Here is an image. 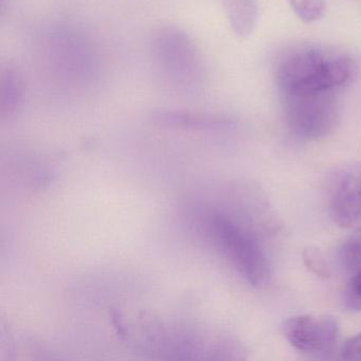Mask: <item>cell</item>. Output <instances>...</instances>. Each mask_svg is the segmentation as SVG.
<instances>
[{"instance_id": "obj_2", "label": "cell", "mask_w": 361, "mask_h": 361, "mask_svg": "<svg viewBox=\"0 0 361 361\" xmlns=\"http://www.w3.org/2000/svg\"><path fill=\"white\" fill-rule=\"evenodd\" d=\"M211 234L240 276L253 287H264L271 278V267L257 235L247 226L223 213H213Z\"/></svg>"}, {"instance_id": "obj_4", "label": "cell", "mask_w": 361, "mask_h": 361, "mask_svg": "<svg viewBox=\"0 0 361 361\" xmlns=\"http://www.w3.org/2000/svg\"><path fill=\"white\" fill-rule=\"evenodd\" d=\"M153 54L158 68L176 87L197 85L202 62L197 48L183 31L174 27L158 31L153 42Z\"/></svg>"}, {"instance_id": "obj_3", "label": "cell", "mask_w": 361, "mask_h": 361, "mask_svg": "<svg viewBox=\"0 0 361 361\" xmlns=\"http://www.w3.org/2000/svg\"><path fill=\"white\" fill-rule=\"evenodd\" d=\"M283 105L287 126L299 138H324L339 121V105L334 92L283 96Z\"/></svg>"}, {"instance_id": "obj_13", "label": "cell", "mask_w": 361, "mask_h": 361, "mask_svg": "<svg viewBox=\"0 0 361 361\" xmlns=\"http://www.w3.org/2000/svg\"><path fill=\"white\" fill-rule=\"evenodd\" d=\"M345 307L354 312H361V269L348 282L343 293Z\"/></svg>"}, {"instance_id": "obj_10", "label": "cell", "mask_w": 361, "mask_h": 361, "mask_svg": "<svg viewBox=\"0 0 361 361\" xmlns=\"http://www.w3.org/2000/svg\"><path fill=\"white\" fill-rule=\"evenodd\" d=\"M339 259L346 271L357 272L361 269V229L342 244Z\"/></svg>"}, {"instance_id": "obj_12", "label": "cell", "mask_w": 361, "mask_h": 361, "mask_svg": "<svg viewBox=\"0 0 361 361\" xmlns=\"http://www.w3.org/2000/svg\"><path fill=\"white\" fill-rule=\"evenodd\" d=\"M304 264L306 268L319 278H331V270L327 265L326 259L320 250L316 247H307L302 253Z\"/></svg>"}, {"instance_id": "obj_5", "label": "cell", "mask_w": 361, "mask_h": 361, "mask_svg": "<svg viewBox=\"0 0 361 361\" xmlns=\"http://www.w3.org/2000/svg\"><path fill=\"white\" fill-rule=\"evenodd\" d=\"M282 331L289 344L301 352L327 353L337 341L339 323L329 314H303L287 319Z\"/></svg>"}, {"instance_id": "obj_9", "label": "cell", "mask_w": 361, "mask_h": 361, "mask_svg": "<svg viewBox=\"0 0 361 361\" xmlns=\"http://www.w3.org/2000/svg\"><path fill=\"white\" fill-rule=\"evenodd\" d=\"M25 83L16 65H6L0 75V107L3 113H13L24 98Z\"/></svg>"}, {"instance_id": "obj_14", "label": "cell", "mask_w": 361, "mask_h": 361, "mask_svg": "<svg viewBox=\"0 0 361 361\" xmlns=\"http://www.w3.org/2000/svg\"><path fill=\"white\" fill-rule=\"evenodd\" d=\"M340 357L343 360L361 361V333L344 342Z\"/></svg>"}, {"instance_id": "obj_7", "label": "cell", "mask_w": 361, "mask_h": 361, "mask_svg": "<svg viewBox=\"0 0 361 361\" xmlns=\"http://www.w3.org/2000/svg\"><path fill=\"white\" fill-rule=\"evenodd\" d=\"M152 120L162 126L207 130L219 128L223 120L210 114L188 109H161L152 113Z\"/></svg>"}, {"instance_id": "obj_8", "label": "cell", "mask_w": 361, "mask_h": 361, "mask_svg": "<svg viewBox=\"0 0 361 361\" xmlns=\"http://www.w3.org/2000/svg\"><path fill=\"white\" fill-rule=\"evenodd\" d=\"M224 8L234 35L238 39H247L257 25V0H224Z\"/></svg>"}, {"instance_id": "obj_1", "label": "cell", "mask_w": 361, "mask_h": 361, "mask_svg": "<svg viewBox=\"0 0 361 361\" xmlns=\"http://www.w3.org/2000/svg\"><path fill=\"white\" fill-rule=\"evenodd\" d=\"M355 73L350 59L318 48L291 52L276 69L282 96L334 92L346 85Z\"/></svg>"}, {"instance_id": "obj_11", "label": "cell", "mask_w": 361, "mask_h": 361, "mask_svg": "<svg viewBox=\"0 0 361 361\" xmlns=\"http://www.w3.org/2000/svg\"><path fill=\"white\" fill-rule=\"evenodd\" d=\"M295 16L306 24L318 22L324 16V0H289Z\"/></svg>"}, {"instance_id": "obj_6", "label": "cell", "mask_w": 361, "mask_h": 361, "mask_svg": "<svg viewBox=\"0 0 361 361\" xmlns=\"http://www.w3.org/2000/svg\"><path fill=\"white\" fill-rule=\"evenodd\" d=\"M331 211L338 225L361 229V171L342 177L334 192Z\"/></svg>"}]
</instances>
